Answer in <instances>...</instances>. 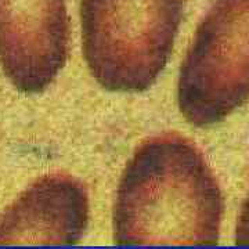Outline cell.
<instances>
[{
	"label": "cell",
	"instance_id": "7a4b0ae2",
	"mask_svg": "<svg viewBox=\"0 0 249 249\" xmlns=\"http://www.w3.org/2000/svg\"><path fill=\"white\" fill-rule=\"evenodd\" d=\"M183 0H80L82 47L101 88L140 93L169 61Z\"/></svg>",
	"mask_w": 249,
	"mask_h": 249
},
{
	"label": "cell",
	"instance_id": "8992f818",
	"mask_svg": "<svg viewBox=\"0 0 249 249\" xmlns=\"http://www.w3.org/2000/svg\"><path fill=\"white\" fill-rule=\"evenodd\" d=\"M237 245H249V194L244 201L235 229Z\"/></svg>",
	"mask_w": 249,
	"mask_h": 249
},
{
	"label": "cell",
	"instance_id": "6da1fadb",
	"mask_svg": "<svg viewBox=\"0 0 249 249\" xmlns=\"http://www.w3.org/2000/svg\"><path fill=\"white\" fill-rule=\"evenodd\" d=\"M223 196L202 152L163 133L142 142L124 166L112 226L118 245H214Z\"/></svg>",
	"mask_w": 249,
	"mask_h": 249
},
{
	"label": "cell",
	"instance_id": "277c9868",
	"mask_svg": "<svg viewBox=\"0 0 249 249\" xmlns=\"http://www.w3.org/2000/svg\"><path fill=\"white\" fill-rule=\"evenodd\" d=\"M68 53L67 0H0V67L18 91H45Z\"/></svg>",
	"mask_w": 249,
	"mask_h": 249
},
{
	"label": "cell",
	"instance_id": "3957f363",
	"mask_svg": "<svg viewBox=\"0 0 249 249\" xmlns=\"http://www.w3.org/2000/svg\"><path fill=\"white\" fill-rule=\"evenodd\" d=\"M249 100V0H214L181 64L178 106L196 127L219 124Z\"/></svg>",
	"mask_w": 249,
	"mask_h": 249
},
{
	"label": "cell",
	"instance_id": "5b68a950",
	"mask_svg": "<svg viewBox=\"0 0 249 249\" xmlns=\"http://www.w3.org/2000/svg\"><path fill=\"white\" fill-rule=\"evenodd\" d=\"M89 194L70 175H47L0 214V245H72L88 229Z\"/></svg>",
	"mask_w": 249,
	"mask_h": 249
}]
</instances>
